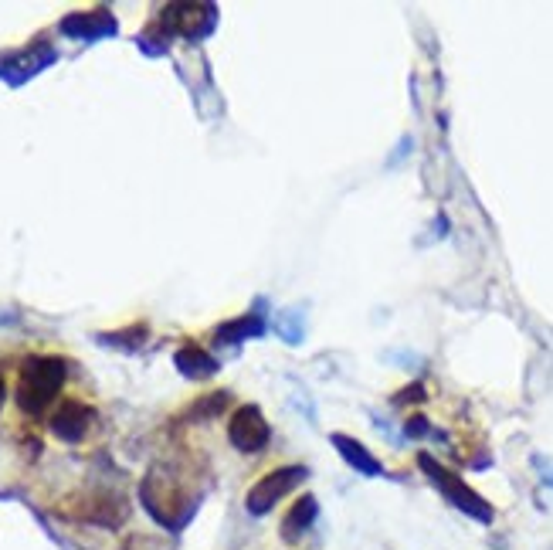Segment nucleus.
<instances>
[{"label":"nucleus","instance_id":"1","mask_svg":"<svg viewBox=\"0 0 553 550\" xmlns=\"http://www.w3.org/2000/svg\"><path fill=\"white\" fill-rule=\"evenodd\" d=\"M68 384V360L55 354H31L14 377V405L21 415L41 418Z\"/></svg>","mask_w":553,"mask_h":550},{"label":"nucleus","instance_id":"2","mask_svg":"<svg viewBox=\"0 0 553 550\" xmlns=\"http://www.w3.org/2000/svg\"><path fill=\"white\" fill-rule=\"evenodd\" d=\"M306 476H309L306 466H282V469L269 472V476H262L252 489H248V500H245L248 513H252V517H262V513H269L272 506L279 503L282 496H289L292 489H296Z\"/></svg>","mask_w":553,"mask_h":550},{"label":"nucleus","instance_id":"3","mask_svg":"<svg viewBox=\"0 0 553 550\" xmlns=\"http://www.w3.org/2000/svg\"><path fill=\"white\" fill-rule=\"evenodd\" d=\"M95 421H99V411H95V408L89 405V401H82V398H65L62 405L51 411L48 428H51V435H55L58 442L75 445V442H82V438L92 432Z\"/></svg>","mask_w":553,"mask_h":550},{"label":"nucleus","instance_id":"4","mask_svg":"<svg viewBox=\"0 0 553 550\" xmlns=\"http://www.w3.org/2000/svg\"><path fill=\"white\" fill-rule=\"evenodd\" d=\"M269 435H272L269 421H265L258 405H241L235 408V415L228 418V442L245 455L262 452L265 445H269Z\"/></svg>","mask_w":553,"mask_h":550},{"label":"nucleus","instance_id":"5","mask_svg":"<svg viewBox=\"0 0 553 550\" xmlns=\"http://www.w3.org/2000/svg\"><path fill=\"white\" fill-rule=\"evenodd\" d=\"M421 469H425L428 476L445 489V496H448V500H452L455 506H459V510H465L469 517L482 520V523L492 520V506H489L486 500H482V496H475L472 489L462 483V479H455L452 472H445L442 466H438V462H431L428 455H421Z\"/></svg>","mask_w":553,"mask_h":550},{"label":"nucleus","instance_id":"6","mask_svg":"<svg viewBox=\"0 0 553 550\" xmlns=\"http://www.w3.org/2000/svg\"><path fill=\"white\" fill-rule=\"evenodd\" d=\"M167 24L187 38H197L204 28H211V7H197V4H180V7H167Z\"/></svg>","mask_w":553,"mask_h":550},{"label":"nucleus","instance_id":"7","mask_svg":"<svg viewBox=\"0 0 553 550\" xmlns=\"http://www.w3.org/2000/svg\"><path fill=\"white\" fill-rule=\"evenodd\" d=\"M316 510H319L316 496H299V500L289 506L285 520H282V534H285V540H296V537L306 534V530L313 527V520H316Z\"/></svg>","mask_w":553,"mask_h":550},{"label":"nucleus","instance_id":"8","mask_svg":"<svg viewBox=\"0 0 553 550\" xmlns=\"http://www.w3.org/2000/svg\"><path fill=\"white\" fill-rule=\"evenodd\" d=\"M333 445L340 449L343 459H347L357 472H364V476H380V472H384V469H380V462L364 449V445L357 442V438H350V435H333Z\"/></svg>","mask_w":553,"mask_h":550},{"label":"nucleus","instance_id":"9","mask_svg":"<svg viewBox=\"0 0 553 550\" xmlns=\"http://www.w3.org/2000/svg\"><path fill=\"white\" fill-rule=\"evenodd\" d=\"M177 367L184 371L187 377H211L214 371H218V364H214V357H207L201 347H184L177 350Z\"/></svg>","mask_w":553,"mask_h":550},{"label":"nucleus","instance_id":"10","mask_svg":"<svg viewBox=\"0 0 553 550\" xmlns=\"http://www.w3.org/2000/svg\"><path fill=\"white\" fill-rule=\"evenodd\" d=\"M262 330H265L262 320H255V316H241V320L221 326V330H218V340H221V343H238V340H245V337H258Z\"/></svg>","mask_w":553,"mask_h":550},{"label":"nucleus","instance_id":"11","mask_svg":"<svg viewBox=\"0 0 553 550\" xmlns=\"http://www.w3.org/2000/svg\"><path fill=\"white\" fill-rule=\"evenodd\" d=\"M421 398H425V388H421V384H411V388H404L394 401H421Z\"/></svg>","mask_w":553,"mask_h":550},{"label":"nucleus","instance_id":"12","mask_svg":"<svg viewBox=\"0 0 553 550\" xmlns=\"http://www.w3.org/2000/svg\"><path fill=\"white\" fill-rule=\"evenodd\" d=\"M425 432H428V421L425 418H411L408 421V435L418 438V435H425Z\"/></svg>","mask_w":553,"mask_h":550},{"label":"nucleus","instance_id":"13","mask_svg":"<svg viewBox=\"0 0 553 550\" xmlns=\"http://www.w3.org/2000/svg\"><path fill=\"white\" fill-rule=\"evenodd\" d=\"M4 398H7V381H4V371H0V408H4Z\"/></svg>","mask_w":553,"mask_h":550}]
</instances>
